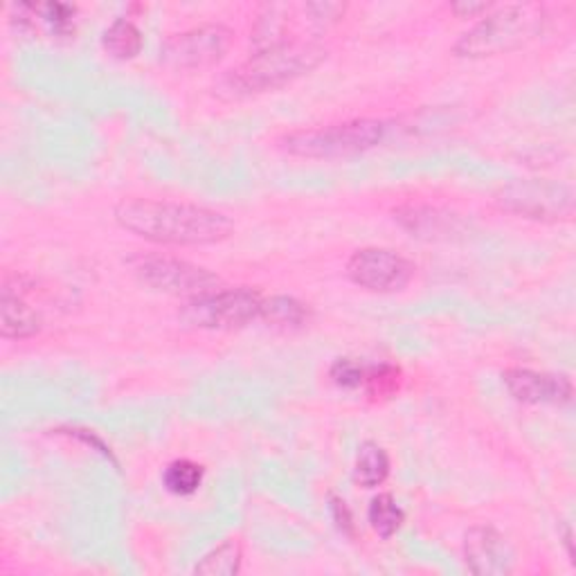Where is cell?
<instances>
[{
  "label": "cell",
  "mask_w": 576,
  "mask_h": 576,
  "mask_svg": "<svg viewBox=\"0 0 576 576\" xmlns=\"http://www.w3.org/2000/svg\"><path fill=\"white\" fill-rule=\"evenodd\" d=\"M115 221L136 237L167 245H210L234 232L232 219L219 210L154 199L119 201Z\"/></svg>",
  "instance_id": "obj_1"
},
{
  "label": "cell",
  "mask_w": 576,
  "mask_h": 576,
  "mask_svg": "<svg viewBox=\"0 0 576 576\" xmlns=\"http://www.w3.org/2000/svg\"><path fill=\"white\" fill-rule=\"evenodd\" d=\"M327 59V50L315 41H293L254 52L239 69L219 82V93L245 97L275 91L297 77L308 75Z\"/></svg>",
  "instance_id": "obj_2"
},
{
  "label": "cell",
  "mask_w": 576,
  "mask_h": 576,
  "mask_svg": "<svg viewBox=\"0 0 576 576\" xmlns=\"http://www.w3.org/2000/svg\"><path fill=\"white\" fill-rule=\"evenodd\" d=\"M547 14L541 6H504L486 14L478 25L460 36L453 52L467 59L514 52L543 34Z\"/></svg>",
  "instance_id": "obj_3"
},
{
  "label": "cell",
  "mask_w": 576,
  "mask_h": 576,
  "mask_svg": "<svg viewBox=\"0 0 576 576\" xmlns=\"http://www.w3.org/2000/svg\"><path fill=\"white\" fill-rule=\"evenodd\" d=\"M388 124L380 119H352L329 126H317V129H300L286 134L280 140V147L297 158L313 160H332L347 158L356 154H365L378 147L386 138Z\"/></svg>",
  "instance_id": "obj_4"
},
{
  "label": "cell",
  "mask_w": 576,
  "mask_h": 576,
  "mask_svg": "<svg viewBox=\"0 0 576 576\" xmlns=\"http://www.w3.org/2000/svg\"><path fill=\"white\" fill-rule=\"evenodd\" d=\"M264 297L260 291L239 286V289H217L206 295L191 297L180 308V320L197 329H239L262 317Z\"/></svg>",
  "instance_id": "obj_5"
},
{
  "label": "cell",
  "mask_w": 576,
  "mask_h": 576,
  "mask_svg": "<svg viewBox=\"0 0 576 576\" xmlns=\"http://www.w3.org/2000/svg\"><path fill=\"white\" fill-rule=\"evenodd\" d=\"M500 206L509 212L536 221H569L574 214V191L554 180H519L500 191Z\"/></svg>",
  "instance_id": "obj_6"
},
{
  "label": "cell",
  "mask_w": 576,
  "mask_h": 576,
  "mask_svg": "<svg viewBox=\"0 0 576 576\" xmlns=\"http://www.w3.org/2000/svg\"><path fill=\"white\" fill-rule=\"evenodd\" d=\"M232 45V30L221 23H206L169 36L163 43V61L176 71L212 69Z\"/></svg>",
  "instance_id": "obj_7"
},
{
  "label": "cell",
  "mask_w": 576,
  "mask_h": 576,
  "mask_svg": "<svg viewBox=\"0 0 576 576\" xmlns=\"http://www.w3.org/2000/svg\"><path fill=\"white\" fill-rule=\"evenodd\" d=\"M136 273L149 289L187 300L221 289L219 275L185 260L165 258V254H151V258L138 260Z\"/></svg>",
  "instance_id": "obj_8"
},
{
  "label": "cell",
  "mask_w": 576,
  "mask_h": 576,
  "mask_svg": "<svg viewBox=\"0 0 576 576\" xmlns=\"http://www.w3.org/2000/svg\"><path fill=\"white\" fill-rule=\"evenodd\" d=\"M417 266L404 254L390 248H363L356 250L347 262L349 280L371 293H397L404 291Z\"/></svg>",
  "instance_id": "obj_9"
},
{
  "label": "cell",
  "mask_w": 576,
  "mask_h": 576,
  "mask_svg": "<svg viewBox=\"0 0 576 576\" xmlns=\"http://www.w3.org/2000/svg\"><path fill=\"white\" fill-rule=\"evenodd\" d=\"M506 392L527 406H565L572 401V380L563 374L514 367L502 371Z\"/></svg>",
  "instance_id": "obj_10"
},
{
  "label": "cell",
  "mask_w": 576,
  "mask_h": 576,
  "mask_svg": "<svg viewBox=\"0 0 576 576\" xmlns=\"http://www.w3.org/2000/svg\"><path fill=\"white\" fill-rule=\"evenodd\" d=\"M464 558L473 574L502 576L516 565V552L509 541L489 525L473 527L464 538Z\"/></svg>",
  "instance_id": "obj_11"
},
{
  "label": "cell",
  "mask_w": 576,
  "mask_h": 576,
  "mask_svg": "<svg viewBox=\"0 0 576 576\" xmlns=\"http://www.w3.org/2000/svg\"><path fill=\"white\" fill-rule=\"evenodd\" d=\"M43 317L25 300V291H14L10 282L3 286L0 297V334L8 341H25L41 332Z\"/></svg>",
  "instance_id": "obj_12"
},
{
  "label": "cell",
  "mask_w": 576,
  "mask_h": 576,
  "mask_svg": "<svg viewBox=\"0 0 576 576\" xmlns=\"http://www.w3.org/2000/svg\"><path fill=\"white\" fill-rule=\"evenodd\" d=\"M388 475H390V455L386 448L378 446L376 441H365L358 448L354 480L365 489H374L386 482Z\"/></svg>",
  "instance_id": "obj_13"
},
{
  "label": "cell",
  "mask_w": 576,
  "mask_h": 576,
  "mask_svg": "<svg viewBox=\"0 0 576 576\" xmlns=\"http://www.w3.org/2000/svg\"><path fill=\"white\" fill-rule=\"evenodd\" d=\"M143 43H145L143 32H140L138 25L132 23L129 19H115V21L104 30V36H102L104 50H106L113 59H119V61L138 56L140 50H143Z\"/></svg>",
  "instance_id": "obj_14"
},
{
  "label": "cell",
  "mask_w": 576,
  "mask_h": 576,
  "mask_svg": "<svg viewBox=\"0 0 576 576\" xmlns=\"http://www.w3.org/2000/svg\"><path fill=\"white\" fill-rule=\"evenodd\" d=\"M367 521L380 538H392L401 530L406 514L390 493H380L369 502Z\"/></svg>",
  "instance_id": "obj_15"
},
{
  "label": "cell",
  "mask_w": 576,
  "mask_h": 576,
  "mask_svg": "<svg viewBox=\"0 0 576 576\" xmlns=\"http://www.w3.org/2000/svg\"><path fill=\"white\" fill-rule=\"evenodd\" d=\"M262 317L269 320L271 325H277V327H302L308 323L311 317V311L306 304H302L300 300L295 297H289V295H275V297H269L264 300L262 304Z\"/></svg>",
  "instance_id": "obj_16"
},
{
  "label": "cell",
  "mask_w": 576,
  "mask_h": 576,
  "mask_svg": "<svg viewBox=\"0 0 576 576\" xmlns=\"http://www.w3.org/2000/svg\"><path fill=\"white\" fill-rule=\"evenodd\" d=\"M206 478V469L191 460H176L163 473V484L169 493L187 498L195 495Z\"/></svg>",
  "instance_id": "obj_17"
},
{
  "label": "cell",
  "mask_w": 576,
  "mask_h": 576,
  "mask_svg": "<svg viewBox=\"0 0 576 576\" xmlns=\"http://www.w3.org/2000/svg\"><path fill=\"white\" fill-rule=\"evenodd\" d=\"M241 563H243L241 545L234 541H226L219 547H214L210 554L203 556V561L197 565V574L234 576L241 572Z\"/></svg>",
  "instance_id": "obj_18"
},
{
  "label": "cell",
  "mask_w": 576,
  "mask_h": 576,
  "mask_svg": "<svg viewBox=\"0 0 576 576\" xmlns=\"http://www.w3.org/2000/svg\"><path fill=\"white\" fill-rule=\"evenodd\" d=\"M395 214H399L397 219L401 221V226L406 230L412 232V237L428 234L432 239L437 234L448 232V228H451V217L439 214L437 210H430V208H404Z\"/></svg>",
  "instance_id": "obj_19"
},
{
  "label": "cell",
  "mask_w": 576,
  "mask_h": 576,
  "mask_svg": "<svg viewBox=\"0 0 576 576\" xmlns=\"http://www.w3.org/2000/svg\"><path fill=\"white\" fill-rule=\"evenodd\" d=\"M363 388L369 395V399H374V401L390 399L401 388V369L397 365H390V363L371 365L365 371Z\"/></svg>",
  "instance_id": "obj_20"
},
{
  "label": "cell",
  "mask_w": 576,
  "mask_h": 576,
  "mask_svg": "<svg viewBox=\"0 0 576 576\" xmlns=\"http://www.w3.org/2000/svg\"><path fill=\"white\" fill-rule=\"evenodd\" d=\"M365 371H367V367L360 365L358 360H354V358H338L332 365L329 376H332V380L336 383L338 388H343V390H358V388H363V383H365Z\"/></svg>",
  "instance_id": "obj_21"
},
{
  "label": "cell",
  "mask_w": 576,
  "mask_h": 576,
  "mask_svg": "<svg viewBox=\"0 0 576 576\" xmlns=\"http://www.w3.org/2000/svg\"><path fill=\"white\" fill-rule=\"evenodd\" d=\"M332 516H334V521H336V525H338V530L343 534L354 536V527H356L354 525V516H352V511H349V506H347V502L343 498L332 495Z\"/></svg>",
  "instance_id": "obj_22"
},
{
  "label": "cell",
  "mask_w": 576,
  "mask_h": 576,
  "mask_svg": "<svg viewBox=\"0 0 576 576\" xmlns=\"http://www.w3.org/2000/svg\"><path fill=\"white\" fill-rule=\"evenodd\" d=\"M491 10V6L489 3H458V6H453V12L455 14H460V17H469V19H473V17H478V14H482V12H489Z\"/></svg>",
  "instance_id": "obj_23"
},
{
  "label": "cell",
  "mask_w": 576,
  "mask_h": 576,
  "mask_svg": "<svg viewBox=\"0 0 576 576\" xmlns=\"http://www.w3.org/2000/svg\"><path fill=\"white\" fill-rule=\"evenodd\" d=\"M565 547H567V556H569V561L574 563V549H572V530H569V527L565 530Z\"/></svg>",
  "instance_id": "obj_24"
}]
</instances>
